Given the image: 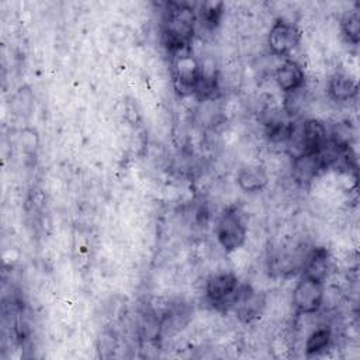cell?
<instances>
[{
  "label": "cell",
  "mask_w": 360,
  "mask_h": 360,
  "mask_svg": "<svg viewBox=\"0 0 360 360\" xmlns=\"http://www.w3.org/2000/svg\"><path fill=\"white\" fill-rule=\"evenodd\" d=\"M264 304V295L245 284L240 287L238 298L233 304V309L240 321L252 322L262 315Z\"/></svg>",
  "instance_id": "cell-8"
},
{
  "label": "cell",
  "mask_w": 360,
  "mask_h": 360,
  "mask_svg": "<svg viewBox=\"0 0 360 360\" xmlns=\"http://www.w3.org/2000/svg\"><path fill=\"white\" fill-rule=\"evenodd\" d=\"M238 186L245 193L262 191L269 183V174L263 166L248 165L239 169L236 176Z\"/></svg>",
  "instance_id": "cell-13"
},
{
  "label": "cell",
  "mask_w": 360,
  "mask_h": 360,
  "mask_svg": "<svg viewBox=\"0 0 360 360\" xmlns=\"http://www.w3.org/2000/svg\"><path fill=\"white\" fill-rule=\"evenodd\" d=\"M328 93L332 100L346 103L357 96V83L350 75L336 72L328 80Z\"/></svg>",
  "instance_id": "cell-12"
},
{
  "label": "cell",
  "mask_w": 360,
  "mask_h": 360,
  "mask_svg": "<svg viewBox=\"0 0 360 360\" xmlns=\"http://www.w3.org/2000/svg\"><path fill=\"white\" fill-rule=\"evenodd\" d=\"M276 83L284 94L294 93L304 87L305 72L294 59H284L276 69Z\"/></svg>",
  "instance_id": "cell-10"
},
{
  "label": "cell",
  "mask_w": 360,
  "mask_h": 360,
  "mask_svg": "<svg viewBox=\"0 0 360 360\" xmlns=\"http://www.w3.org/2000/svg\"><path fill=\"white\" fill-rule=\"evenodd\" d=\"M248 228L236 208L225 210L217 222V239L226 252H233L243 246Z\"/></svg>",
  "instance_id": "cell-4"
},
{
  "label": "cell",
  "mask_w": 360,
  "mask_h": 360,
  "mask_svg": "<svg viewBox=\"0 0 360 360\" xmlns=\"http://www.w3.org/2000/svg\"><path fill=\"white\" fill-rule=\"evenodd\" d=\"M323 283L301 277L292 290V307L298 315H312L323 304Z\"/></svg>",
  "instance_id": "cell-7"
},
{
  "label": "cell",
  "mask_w": 360,
  "mask_h": 360,
  "mask_svg": "<svg viewBox=\"0 0 360 360\" xmlns=\"http://www.w3.org/2000/svg\"><path fill=\"white\" fill-rule=\"evenodd\" d=\"M323 169H326V165L321 155L292 156V177L301 186L309 184Z\"/></svg>",
  "instance_id": "cell-11"
},
{
  "label": "cell",
  "mask_w": 360,
  "mask_h": 360,
  "mask_svg": "<svg viewBox=\"0 0 360 360\" xmlns=\"http://www.w3.org/2000/svg\"><path fill=\"white\" fill-rule=\"evenodd\" d=\"M294 129V122L280 115H273L264 122V135L270 142H288Z\"/></svg>",
  "instance_id": "cell-15"
},
{
  "label": "cell",
  "mask_w": 360,
  "mask_h": 360,
  "mask_svg": "<svg viewBox=\"0 0 360 360\" xmlns=\"http://www.w3.org/2000/svg\"><path fill=\"white\" fill-rule=\"evenodd\" d=\"M332 342V330L328 326H319L311 332L305 342V354L315 356L325 352Z\"/></svg>",
  "instance_id": "cell-16"
},
{
  "label": "cell",
  "mask_w": 360,
  "mask_h": 360,
  "mask_svg": "<svg viewBox=\"0 0 360 360\" xmlns=\"http://www.w3.org/2000/svg\"><path fill=\"white\" fill-rule=\"evenodd\" d=\"M240 287L242 285L233 273H217L207 280L205 298L214 308L226 311L233 308Z\"/></svg>",
  "instance_id": "cell-3"
},
{
  "label": "cell",
  "mask_w": 360,
  "mask_h": 360,
  "mask_svg": "<svg viewBox=\"0 0 360 360\" xmlns=\"http://www.w3.org/2000/svg\"><path fill=\"white\" fill-rule=\"evenodd\" d=\"M302 277L325 283L330 271V256L326 248H312L302 262Z\"/></svg>",
  "instance_id": "cell-9"
},
{
  "label": "cell",
  "mask_w": 360,
  "mask_h": 360,
  "mask_svg": "<svg viewBox=\"0 0 360 360\" xmlns=\"http://www.w3.org/2000/svg\"><path fill=\"white\" fill-rule=\"evenodd\" d=\"M170 73L174 90L180 96L194 94L200 76V62L194 58L191 48L170 53Z\"/></svg>",
  "instance_id": "cell-2"
},
{
  "label": "cell",
  "mask_w": 360,
  "mask_h": 360,
  "mask_svg": "<svg viewBox=\"0 0 360 360\" xmlns=\"http://www.w3.org/2000/svg\"><path fill=\"white\" fill-rule=\"evenodd\" d=\"M300 28L285 18L274 20L267 34V46L276 56H287L300 45Z\"/></svg>",
  "instance_id": "cell-5"
},
{
  "label": "cell",
  "mask_w": 360,
  "mask_h": 360,
  "mask_svg": "<svg viewBox=\"0 0 360 360\" xmlns=\"http://www.w3.org/2000/svg\"><path fill=\"white\" fill-rule=\"evenodd\" d=\"M340 30L347 42L357 45L360 39V18L357 11L347 13L340 21Z\"/></svg>",
  "instance_id": "cell-18"
},
{
  "label": "cell",
  "mask_w": 360,
  "mask_h": 360,
  "mask_svg": "<svg viewBox=\"0 0 360 360\" xmlns=\"http://www.w3.org/2000/svg\"><path fill=\"white\" fill-rule=\"evenodd\" d=\"M194 94L200 100H211L218 94V73L214 66L200 63V76L195 84Z\"/></svg>",
  "instance_id": "cell-14"
},
{
  "label": "cell",
  "mask_w": 360,
  "mask_h": 360,
  "mask_svg": "<svg viewBox=\"0 0 360 360\" xmlns=\"http://www.w3.org/2000/svg\"><path fill=\"white\" fill-rule=\"evenodd\" d=\"M197 15L186 3H167L163 15L162 37L169 53L191 48Z\"/></svg>",
  "instance_id": "cell-1"
},
{
  "label": "cell",
  "mask_w": 360,
  "mask_h": 360,
  "mask_svg": "<svg viewBox=\"0 0 360 360\" xmlns=\"http://www.w3.org/2000/svg\"><path fill=\"white\" fill-rule=\"evenodd\" d=\"M224 13V3L222 1H205L201 4V8L198 11V17L201 20V24L208 28L214 30L222 17Z\"/></svg>",
  "instance_id": "cell-17"
},
{
  "label": "cell",
  "mask_w": 360,
  "mask_h": 360,
  "mask_svg": "<svg viewBox=\"0 0 360 360\" xmlns=\"http://www.w3.org/2000/svg\"><path fill=\"white\" fill-rule=\"evenodd\" d=\"M298 148L297 155H321L329 143V134L325 124L319 120H307L300 131L297 139H290Z\"/></svg>",
  "instance_id": "cell-6"
}]
</instances>
